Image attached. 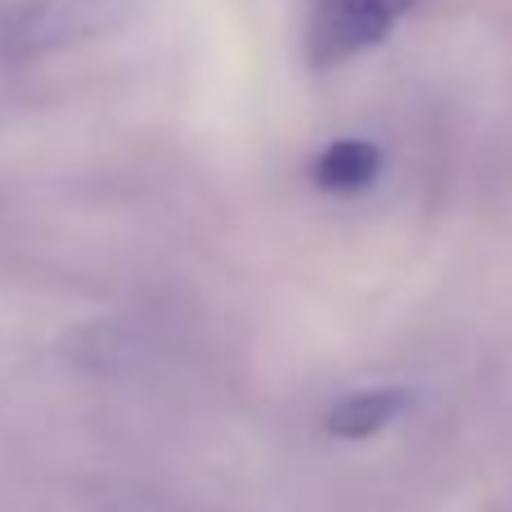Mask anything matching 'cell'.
Returning <instances> with one entry per match:
<instances>
[{"label":"cell","mask_w":512,"mask_h":512,"mask_svg":"<svg viewBox=\"0 0 512 512\" xmlns=\"http://www.w3.org/2000/svg\"><path fill=\"white\" fill-rule=\"evenodd\" d=\"M131 23V0H18L0 18V54L14 63L104 41Z\"/></svg>","instance_id":"obj_1"},{"label":"cell","mask_w":512,"mask_h":512,"mask_svg":"<svg viewBox=\"0 0 512 512\" xmlns=\"http://www.w3.org/2000/svg\"><path fill=\"white\" fill-rule=\"evenodd\" d=\"M418 0H319L306 27V54L315 68L360 59L364 50L382 45L391 27L414 9Z\"/></svg>","instance_id":"obj_2"},{"label":"cell","mask_w":512,"mask_h":512,"mask_svg":"<svg viewBox=\"0 0 512 512\" xmlns=\"http://www.w3.org/2000/svg\"><path fill=\"white\" fill-rule=\"evenodd\" d=\"M409 405V396L400 387H369V391H351L328 409L324 427L342 441H369L378 436L387 423H396L400 409Z\"/></svg>","instance_id":"obj_3"},{"label":"cell","mask_w":512,"mask_h":512,"mask_svg":"<svg viewBox=\"0 0 512 512\" xmlns=\"http://www.w3.org/2000/svg\"><path fill=\"white\" fill-rule=\"evenodd\" d=\"M378 171H382V153L369 140H333L315 158L310 176L328 194H360V189H369L378 180Z\"/></svg>","instance_id":"obj_4"},{"label":"cell","mask_w":512,"mask_h":512,"mask_svg":"<svg viewBox=\"0 0 512 512\" xmlns=\"http://www.w3.org/2000/svg\"><path fill=\"white\" fill-rule=\"evenodd\" d=\"M99 512H153V508H140V504H108V508H99Z\"/></svg>","instance_id":"obj_5"}]
</instances>
